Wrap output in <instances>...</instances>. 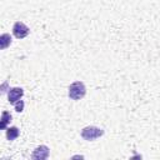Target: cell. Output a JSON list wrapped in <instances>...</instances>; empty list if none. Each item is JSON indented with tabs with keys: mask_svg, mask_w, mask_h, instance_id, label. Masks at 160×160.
Returning <instances> with one entry per match:
<instances>
[{
	"mask_svg": "<svg viewBox=\"0 0 160 160\" xmlns=\"http://www.w3.org/2000/svg\"><path fill=\"white\" fill-rule=\"evenodd\" d=\"M14 106H15V110H16L18 112H21V111L24 110V101H22V100H19L18 102L14 104Z\"/></svg>",
	"mask_w": 160,
	"mask_h": 160,
	"instance_id": "obj_9",
	"label": "cell"
},
{
	"mask_svg": "<svg viewBox=\"0 0 160 160\" xmlns=\"http://www.w3.org/2000/svg\"><path fill=\"white\" fill-rule=\"evenodd\" d=\"M10 120H11V115H10L8 111H4L2 115H1L0 128H1V129H6V125H8V122H10Z\"/></svg>",
	"mask_w": 160,
	"mask_h": 160,
	"instance_id": "obj_8",
	"label": "cell"
},
{
	"mask_svg": "<svg viewBox=\"0 0 160 160\" xmlns=\"http://www.w3.org/2000/svg\"><path fill=\"white\" fill-rule=\"evenodd\" d=\"M22 95H24V90L21 88H12V89H10V91L8 94L9 102L14 105L15 102H18L22 98Z\"/></svg>",
	"mask_w": 160,
	"mask_h": 160,
	"instance_id": "obj_4",
	"label": "cell"
},
{
	"mask_svg": "<svg viewBox=\"0 0 160 160\" xmlns=\"http://www.w3.org/2000/svg\"><path fill=\"white\" fill-rule=\"evenodd\" d=\"M104 135V130L98 128V126H85L81 130V136L82 139L88 140V141H92L100 136Z\"/></svg>",
	"mask_w": 160,
	"mask_h": 160,
	"instance_id": "obj_2",
	"label": "cell"
},
{
	"mask_svg": "<svg viewBox=\"0 0 160 160\" xmlns=\"http://www.w3.org/2000/svg\"><path fill=\"white\" fill-rule=\"evenodd\" d=\"M20 135V131L16 126H11V128H8L6 129V139L8 140H15L18 136Z\"/></svg>",
	"mask_w": 160,
	"mask_h": 160,
	"instance_id": "obj_6",
	"label": "cell"
},
{
	"mask_svg": "<svg viewBox=\"0 0 160 160\" xmlns=\"http://www.w3.org/2000/svg\"><path fill=\"white\" fill-rule=\"evenodd\" d=\"M29 32H30L29 28L24 22H21V21H16L14 24V26H12V34L18 39H24L25 36L29 35Z\"/></svg>",
	"mask_w": 160,
	"mask_h": 160,
	"instance_id": "obj_3",
	"label": "cell"
},
{
	"mask_svg": "<svg viewBox=\"0 0 160 160\" xmlns=\"http://www.w3.org/2000/svg\"><path fill=\"white\" fill-rule=\"evenodd\" d=\"M31 158H32V159H40V160L48 159V158H49V148H48L46 145H40V146H38V148L34 150Z\"/></svg>",
	"mask_w": 160,
	"mask_h": 160,
	"instance_id": "obj_5",
	"label": "cell"
},
{
	"mask_svg": "<svg viewBox=\"0 0 160 160\" xmlns=\"http://www.w3.org/2000/svg\"><path fill=\"white\" fill-rule=\"evenodd\" d=\"M85 94H86V88L81 81H75L69 86L68 95L71 100H80L85 96Z\"/></svg>",
	"mask_w": 160,
	"mask_h": 160,
	"instance_id": "obj_1",
	"label": "cell"
},
{
	"mask_svg": "<svg viewBox=\"0 0 160 160\" xmlns=\"http://www.w3.org/2000/svg\"><path fill=\"white\" fill-rule=\"evenodd\" d=\"M11 44V36L9 34H2L0 36V48L4 50Z\"/></svg>",
	"mask_w": 160,
	"mask_h": 160,
	"instance_id": "obj_7",
	"label": "cell"
}]
</instances>
